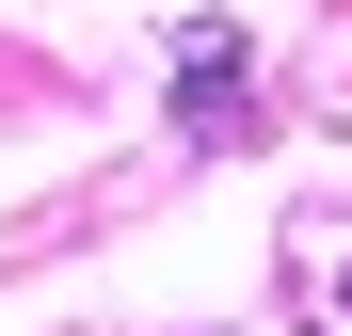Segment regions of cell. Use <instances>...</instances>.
Returning a JSON list of instances; mask_svg holds the SVG:
<instances>
[{"label": "cell", "mask_w": 352, "mask_h": 336, "mask_svg": "<svg viewBox=\"0 0 352 336\" xmlns=\"http://www.w3.org/2000/svg\"><path fill=\"white\" fill-rule=\"evenodd\" d=\"M336 304H352V289H336Z\"/></svg>", "instance_id": "obj_2"}, {"label": "cell", "mask_w": 352, "mask_h": 336, "mask_svg": "<svg viewBox=\"0 0 352 336\" xmlns=\"http://www.w3.org/2000/svg\"><path fill=\"white\" fill-rule=\"evenodd\" d=\"M176 128L192 144H241V16H192L176 32Z\"/></svg>", "instance_id": "obj_1"}]
</instances>
